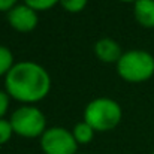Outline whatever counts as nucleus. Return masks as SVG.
I'll return each instance as SVG.
<instances>
[{
	"label": "nucleus",
	"instance_id": "1",
	"mask_svg": "<svg viewBox=\"0 0 154 154\" xmlns=\"http://www.w3.org/2000/svg\"><path fill=\"white\" fill-rule=\"evenodd\" d=\"M5 88L11 99L32 105L50 94L51 75L36 61H18L5 76Z\"/></svg>",
	"mask_w": 154,
	"mask_h": 154
},
{
	"label": "nucleus",
	"instance_id": "2",
	"mask_svg": "<svg viewBox=\"0 0 154 154\" xmlns=\"http://www.w3.org/2000/svg\"><path fill=\"white\" fill-rule=\"evenodd\" d=\"M115 69L127 82H144L154 75V57L145 50H129L123 52Z\"/></svg>",
	"mask_w": 154,
	"mask_h": 154
},
{
	"label": "nucleus",
	"instance_id": "3",
	"mask_svg": "<svg viewBox=\"0 0 154 154\" xmlns=\"http://www.w3.org/2000/svg\"><path fill=\"white\" fill-rule=\"evenodd\" d=\"M123 118L120 103L111 97H97L87 103L84 109V121L96 132H108L115 129Z\"/></svg>",
	"mask_w": 154,
	"mask_h": 154
},
{
	"label": "nucleus",
	"instance_id": "4",
	"mask_svg": "<svg viewBox=\"0 0 154 154\" xmlns=\"http://www.w3.org/2000/svg\"><path fill=\"white\" fill-rule=\"evenodd\" d=\"M9 121L14 129V133L20 138H41L47 130V118L44 112L33 105H24L15 109Z\"/></svg>",
	"mask_w": 154,
	"mask_h": 154
},
{
	"label": "nucleus",
	"instance_id": "5",
	"mask_svg": "<svg viewBox=\"0 0 154 154\" xmlns=\"http://www.w3.org/2000/svg\"><path fill=\"white\" fill-rule=\"evenodd\" d=\"M41 148L44 154H78V142L72 130L64 127H50L41 136Z\"/></svg>",
	"mask_w": 154,
	"mask_h": 154
},
{
	"label": "nucleus",
	"instance_id": "6",
	"mask_svg": "<svg viewBox=\"0 0 154 154\" xmlns=\"http://www.w3.org/2000/svg\"><path fill=\"white\" fill-rule=\"evenodd\" d=\"M6 18L9 26L20 32V33H29L33 32L38 24H39V15L35 9H32L30 6L21 3L14 6L9 12H6Z\"/></svg>",
	"mask_w": 154,
	"mask_h": 154
},
{
	"label": "nucleus",
	"instance_id": "7",
	"mask_svg": "<svg viewBox=\"0 0 154 154\" xmlns=\"http://www.w3.org/2000/svg\"><path fill=\"white\" fill-rule=\"evenodd\" d=\"M94 55L102 61V63H115L121 58L123 50L120 47V44L112 39V38H102L94 44Z\"/></svg>",
	"mask_w": 154,
	"mask_h": 154
},
{
	"label": "nucleus",
	"instance_id": "8",
	"mask_svg": "<svg viewBox=\"0 0 154 154\" xmlns=\"http://www.w3.org/2000/svg\"><path fill=\"white\" fill-rule=\"evenodd\" d=\"M133 15L142 27L154 29V0H136L133 3Z\"/></svg>",
	"mask_w": 154,
	"mask_h": 154
},
{
	"label": "nucleus",
	"instance_id": "9",
	"mask_svg": "<svg viewBox=\"0 0 154 154\" xmlns=\"http://www.w3.org/2000/svg\"><path fill=\"white\" fill-rule=\"evenodd\" d=\"M94 133H96V130L88 123H85L84 120L76 123L75 127L72 129V135H73L75 141L78 142V145L79 144H82V145L84 144H90L93 141V138H94Z\"/></svg>",
	"mask_w": 154,
	"mask_h": 154
},
{
	"label": "nucleus",
	"instance_id": "10",
	"mask_svg": "<svg viewBox=\"0 0 154 154\" xmlns=\"http://www.w3.org/2000/svg\"><path fill=\"white\" fill-rule=\"evenodd\" d=\"M14 64H15V60H14L12 51L8 47L0 45V76H6L9 70L14 67Z\"/></svg>",
	"mask_w": 154,
	"mask_h": 154
},
{
	"label": "nucleus",
	"instance_id": "11",
	"mask_svg": "<svg viewBox=\"0 0 154 154\" xmlns=\"http://www.w3.org/2000/svg\"><path fill=\"white\" fill-rule=\"evenodd\" d=\"M24 5L30 6L36 12H41V11L51 9L55 5H60V0H24Z\"/></svg>",
	"mask_w": 154,
	"mask_h": 154
},
{
	"label": "nucleus",
	"instance_id": "12",
	"mask_svg": "<svg viewBox=\"0 0 154 154\" xmlns=\"http://www.w3.org/2000/svg\"><path fill=\"white\" fill-rule=\"evenodd\" d=\"M87 2L88 0H60V6L67 12L76 14V12H81L87 6Z\"/></svg>",
	"mask_w": 154,
	"mask_h": 154
},
{
	"label": "nucleus",
	"instance_id": "13",
	"mask_svg": "<svg viewBox=\"0 0 154 154\" xmlns=\"http://www.w3.org/2000/svg\"><path fill=\"white\" fill-rule=\"evenodd\" d=\"M12 135H15V133H14V129L11 126V121L2 118L0 120V145H5L6 142H9Z\"/></svg>",
	"mask_w": 154,
	"mask_h": 154
},
{
	"label": "nucleus",
	"instance_id": "14",
	"mask_svg": "<svg viewBox=\"0 0 154 154\" xmlns=\"http://www.w3.org/2000/svg\"><path fill=\"white\" fill-rule=\"evenodd\" d=\"M9 100H11V96L6 91L0 90V120L5 117V114L9 109Z\"/></svg>",
	"mask_w": 154,
	"mask_h": 154
},
{
	"label": "nucleus",
	"instance_id": "15",
	"mask_svg": "<svg viewBox=\"0 0 154 154\" xmlns=\"http://www.w3.org/2000/svg\"><path fill=\"white\" fill-rule=\"evenodd\" d=\"M17 5L18 0H0V12H9Z\"/></svg>",
	"mask_w": 154,
	"mask_h": 154
},
{
	"label": "nucleus",
	"instance_id": "16",
	"mask_svg": "<svg viewBox=\"0 0 154 154\" xmlns=\"http://www.w3.org/2000/svg\"><path fill=\"white\" fill-rule=\"evenodd\" d=\"M120 2H124V3H135L136 0H120Z\"/></svg>",
	"mask_w": 154,
	"mask_h": 154
},
{
	"label": "nucleus",
	"instance_id": "17",
	"mask_svg": "<svg viewBox=\"0 0 154 154\" xmlns=\"http://www.w3.org/2000/svg\"><path fill=\"white\" fill-rule=\"evenodd\" d=\"M151 154H154V151H153V153H151Z\"/></svg>",
	"mask_w": 154,
	"mask_h": 154
}]
</instances>
